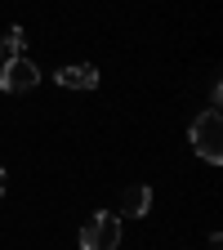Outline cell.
<instances>
[{"mask_svg": "<svg viewBox=\"0 0 223 250\" xmlns=\"http://www.w3.org/2000/svg\"><path fill=\"white\" fill-rule=\"evenodd\" d=\"M121 206H125V214H134V219L147 214V210H152V188H143V183L125 188V201H121Z\"/></svg>", "mask_w": 223, "mask_h": 250, "instance_id": "5b68a950", "label": "cell"}, {"mask_svg": "<svg viewBox=\"0 0 223 250\" xmlns=\"http://www.w3.org/2000/svg\"><path fill=\"white\" fill-rule=\"evenodd\" d=\"M0 197H5V170H0Z\"/></svg>", "mask_w": 223, "mask_h": 250, "instance_id": "52a82bcc", "label": "cell"}, {"mask_svg": "<svg viewBox=\"0 0 223 250\" xmlns=\"http://www.w3.org/2000/svg\"><path fill=\"white\" fill-rule=\"evenodd\" d=\"M54 81L62 89H94V85H99V67H89V62H72V67L54 72Z\"/></svg>", "mask_w": 223, "mask_h": 250, "instance_id": "277c9868", "label": "cell"}, {"mask_svg": "<svg viewBox=\"0 0 223 250\" xmlns=\"http://www.w3.org/2000/svg\"><path fill=\"white\" fill-rule=\"evenodd\" d=\"M22 45H27V31L9 27L5 36H0V58H22Z\"/></svg>", "mask_w": 223, "mask_h": 250, "instance_id": "8992f818", "label": "cell"}, {"mask_svg": "<svg viewBox=\"0 0 223 250\" xmlns=\"http://www.w3.org/2000/svg\"><path fill=\"white\" fill-rule=\"evenodd\" d=\"M116 246H121V219L107 210L89 214L81 228V250H116Z\"/></svg>", "mask_w": 223, "mask_h": 250, "instance_id": "7a4b0ae2", "label": "cell"}, {"mask_svg": "<svg viewBox=\"0 0 223 250\" xmlns=\"http://www.w3.org/2000/svg\"><path fill=\"white\" fill-rule=\"evenodd\" d=\"M187 139H192V147H197L201 161L219 166V161H223V116H219V107L201 112V116L192 121V130H187Z\"/></svg>", "mask_w": 223, "mask_h": 250, "instance_id": "6da1fadb", "label": "cell"}, {"mask_svg": "<svg viewBox=\"0 0 223 250\" xmlns=\"http://www.w3.org/2000/svg\"><path fill=\"white\" fill-rule=\"evenodd\" d=\"M41 85V67L31 58H5V67H0V89L9 94H27Z\"/></svg>", "mask_w": 223, "mask_h": 250, "instance_id": "3957f363", "label": "cell"}]
</instances>
